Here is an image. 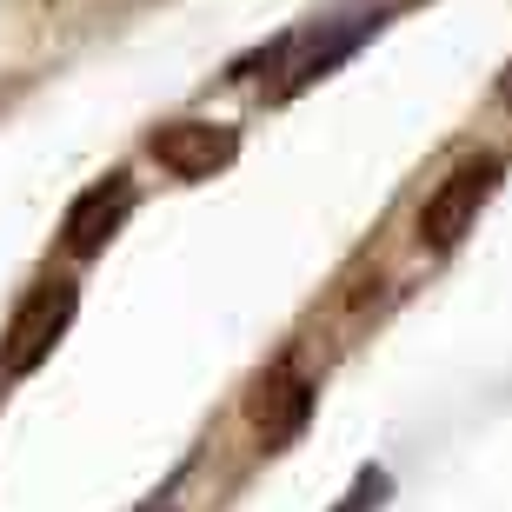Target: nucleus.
<instances>
[{"label":"nucleus","mask_w":512,"mask_h":512,"mask_svg":"<svg viewBox=\"0 0 512 512\" xmlns=\"http://www.w3.org/2000/svg\"><path fill=\"white\" fill-rule=\"evenodd\" d=\"M74 306H80L74 280H40L34 293L14 306L7 333H0V373H7V380H27V373L60 346V333L74 326Z\"/></svg>","instance_id":"nucleus-1"},{"label":"nucleus","mask_w":512,"mask_h":512,"mask_svg":"<svg viewBox=\"0 0 512 512\" xmlns=\"http://www.w3.org/2000/svg\"><path fill=\"white\" fill-rule=\"evenodd\" d=\"M393 493V479L380 473V466H366L360 479H353V493H346V506L340 512H380V499Z\"/></svg>","instance_id":"nucleus-7"},{"label":"nucleus","mask_w":512,"mask_h":512,"mask_svg":"<svg viewBox=\"0 0 512 512\" xmlns=\"http://www.w3.org/2000/svg\"><path fill=\"white\" fill-rule=\"evenodd\" d=\"M380 20H386L380 7H373V14H353V20H320V27H313L306 40H293V54H286V80L273 87V94L293 100L300 87H313L320 74H333V67H340V60L353 54V47H360V40L380 27Z\"/></svg>","instance_id":"nucleus-5"},{"label":"nucleus","mask_w":512,"mask_h":512,"mask_svg":"<svg viewBox=\"0 0 512 512\" xmlns=\"http://www.w3.org/2000/svg\"><path fill=\"white\" fill-rule=\"evenodd\" d=\"M247 419H253V433H260L266 446H286V439L313 419V380H300V373H266L247 399Z\"/></svg>","instance_id":"nucleus-6"},{"label":"nucleus","mask_w":512,"mask_h":512,"mask_svg":"<svg viewBox=\"0 0 512 512\" xmlns=\"http://www.w3.org/2000/svg\"><path fill=\"white\" fill-rule=\"evenodd\" d=\"M127 213H133V180L114 167L107 180H94V187L67 207V220H60V247L74 253V260H94V253H107V240L120 233Z\"/></svg>","instance_id":"nucleus-4"},{"label":"nucleus","mask_w":512,"mask_h":512,"mask_svg":"<svg viewBox=\"0 0 512 512\" xmlns=\"http://www.w3.org/2000/svg\"><path fill=\"white\" fill-rule=\"evenodd\" d=\"M147 153L173 180H213L220 167H233V153H240V133L227 120H167V127L147 140Z\"/></svg>","instance_id":"nucleus-3"},{"label":"nucleus","mask_w":512,"mask_h":512,"mask_svg":"<svg viewBox=\"0 0 512 512\" xmlns=\"http://www.w3.org/2000/svg\"><path fill=\"white\" fill-rule=\"evenodd\" d=\"M499 100H506V107H512V74H506V80H499Z\"/></svg>","instance_id":"nucleus-8"},{"label":"nucleus","mask_w":512,"mask_h":512,"mask_svg":"<svg viewBox=\"0 0 512 512\" xmlns=\"http://www.w3.org/2000/svg\"><path fill=\"white\" fill-rule=\"evenodd\" d=\"M499 173H506V160H499V153H473V160H459V167L446 173L433 193H426V207H419V240H426L433 253L459 247V233L473 227L479 207L493 200Z\"/></svg>","instance_id":"nucleus-2"}]
</instances>
